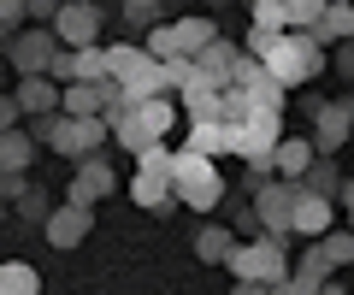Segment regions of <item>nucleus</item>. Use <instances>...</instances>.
<instances>
[{"mask_svg": "<svg viewBox=\"0 0 354 295\" xmlns=\"http://www.w3.org/2000/svg\"><path fill=\"white\" fill-rule=\"evenodd\" d=\"M230 142H236V160H248V166H272V154H278L283 142V113H272V106H254L242 124H230Z\"/></svg>", "mask_w": 354, "mask_h": 295, "instance_id": "423d86ee", "label": "nucleus"}, {"mask_svg": "<svg viewBox=\"0 0 354 295\" xmlns=\"http://www.w3.org/2000/svg\"><path fill=\"white\" fill-rule=\"evenodd\" d=\"M283 6H290V30H319L330 0H283Z\"/></svg>", "mask_w": 354, "mask_h": 295, "instance_id": "a878e982", "label": "nucleus"}, {"mask_svg": "<svg viewBox=\"0 0 354 295\" xmlns=\"http://www.w3.org/2000/svg\"><path fill=\"white\" fill-rule=\"evenodd\" d=\"M183 148H195V154H207V160L236 154V142H230V124H225V118H195L189 136H183Z\"/></svg>", "mask_w": 354, "mask_h": 295, "instance_id": "2eb2a0df", "label": "nucleus"}, {"mask_svg": "<svg viewBox=\"0 0 354 295\" xmlns=\"http://www.w3.org/2000/svg\"><path fill=\"white\" fill-rule=\"evenodd\" d=\"M88 231H95V207H83V201H65V207H53V213L41 218V236H48L53 248H83Z\"/></svg>", "mask_w": 354, "mask_h": 295, "instance_id": "1a4fd4ad", "label": "nucleus"}, {"mask_svg": "<svg viewBox=\"0 0 354 295\" xmlns=\"http://www.w3.org/2000/svg\"><path fill=\"white\" fill-rule=\"evenodd\" d=\"M195 65H201V77H213V83H230V77H236V65H242V53L230 48V41H207V48L195 53Z\"/></svg>", "mask_w": 354, "mask_h": 295, "instance_id": "a211bd4d", "label": "nucleus"}, {"mask_svg": "<svg viewBox=\"0 0 354 295\" xmlns=\"http://www.w3.org/2000/svg\"><path fill=\"white\" fill-rule=\"evenodd\" d=\"M65 189H71L65 201H83V207H95L101 195H113V189H118V178H113V166H106L101 154H88V160H77V178L65 183Z\"/></svg>", "mask_w": 354, "mask_h": 295, "instance_id": "f8f14e48", "label": "nucleus"}, {"mask_svg": "<svg viewBox=\"0 0 354 295\" xmlns=\"http://www.w3.org/2000/svg\"><path fill=\"white\" fill-rule=\"evenodd\" d=\"M36 136L65 160H88V154H101V142H113V124L106 118H65L59 113V118H41Z\"/></svg>", "mask_w": 354, "mask_h": 295, "instance_id": "20e7f679", "label": "nucleus"}, {"mask_svg": "<svg viewBox=\"0 0 354 295\" xmlns=\"http://www.w3.org/2000/svg\"><path fill=\"white\" fill-rule=\"evenodd\" d=\"M307 189H319V195L342 189V178H337V166H330V154H319V160H313V171H307Z\"/></svg>", "mask_w": 354, "mask_h": 295, "instance_id": "cd10ccee", "label": "nucleus"}, {"mask_svg": "<svg viewBox=\"0 0 354 295\" xmlns=\"http://www.w3.org/2000/svg\"><path fill=\"white\" fill-rule=\"evenodd\" d=\"M18 213H24V218H48L53 207L41 201V195H30V189H24V195H18Z\"/></svg>", "mask_w": 354, "mask_h": 295, "instance_id": "7c9ffc66", "label": "nucleus"}, {"mask_svg": "<svg viewBox=\"0 0 354 295\" xmlns=\"http://www.w3.org/2000/svg\"><path fill=\"white\" fill-rule=\"evenodd\" d=\"M153 12H160V0H124V18H142L153 30Z\"/></svg>", "mask_w": 354, "mask_h": 295, "instance_id": "c756f323", "label": "nucleus"}, {"mask_svg": "<svg viewBox=\"0 0 354 295\" xmlns=\"http://www.w3.org/2000/svg\"><path fill=\"white\" fill-rule=\"evenodd\" d=\"M59 53H65V41H59L53 24H30V30H18V36L6 41V59H12L18 77H53V59H59Z\"/></svg>", "mask_w": 354, "mask_h": 295, "instance_id": "0eeeda50", "label": "nucleus"}, {"mask_svg": "<svg viewBox=\"0 0 354 295\" xmlns=\"http://www.w3.org/2000/svg\"><path fill=\"white\" fill-rule=\"evenodd\" d=\"M53 30H59L65 48H95V36H101V6H88V0H65L59 18H53Z\"/></svg>", "mask_w": 354, "mask_h": 295, "instance_id": "9b49d317", "label": "nucleus"}, {"mask_svg": "<svg viewBox=\"0 0 354 295\" xmlns=\"http://www.w3.org/2000/svg\"><path fill=\"white\" fill-rule=\"evenodd\" d=\"M313 160H319V148H313L307 136H283V142H278V154H272V171L301 183L307 171H313Z\"/></svg>", "mask_w": 354, "mask_h": 295, "instance_id": "dca6fc26", "label": "nucleus"}, {"mask_svg": "<svg viewBox=\"0 0 354 295\" xmlns=\"http://www.w3.org/2000/svg\"><path fill=\"white\" fill-rule=\"evenodd\" d=\"M254 30L283 36V30H290V6H283V0H254Z\"/></svg>", "mask_w": 354, "mask_h": 295, "instance_id": "393cba45", "label": "nucleus"}, {"mask_svg": "<svg viewBox=\"0 0 354 295\" xmlns=\"http://www.w3.org/2000/svg\"><path fill=\"white\" fill-rule=\"evenodd\" d=\"M171 183H177V201L195 207V213H213V207L225 201V178H218V166L207 154H195V148H177Z\"/></svg>", "mask_w": 354, "mask_h": 295, "instance_id": "7ed1b4c3", "label": "nucleus"}, {"mask_svg": "<svg viewBox=\"0 0 354 295\" xmlns=\"http://www.w3.org/2000/svg\"><path fill=\"white\" fill-rule=\"evenodd\" d=\"M319 242H325V254L337 260V266H354V225H348V231H337V225H330Z\"/></svg>", "mask_w": 354, "mask_h": 295, "instance_id": "bb28decb", "label": "nucleus"}, {"mask_svg": "<svg viewBox=\"0 0 354 295\" xmlns=\"http://www.w3.org/2000/svg\"><path fill=\"white\" fill-rule=\"evenodd\" d=\"M313 36L325 41V48H330V41H354V0H330Z\"/></svg>", "mask_w": 354, "mask_h": 295, "instance_id": "6ab92c4d", "label": "nucleus"}, {"mask_svg": "<svg viewBox=\"0 0 354 295\" xmlns=\"http://www.w3.org/2000/svg\"><path fill=\"white\" fill-rule=\"evenodd\" d=\"M0 160H6V178H24L30 160H36V136H24V130H6V148H0Z\"/></svg>", "mask_w": 354, "mask_h": 295, "instance_id": "5701e85b", "label": "nucleus"}, {"mask_svg": "<svg viewBox=\"0 0 354 295\" xmlns=\"http://www.w3.org/2000/svg\"><path fill=\"white\" fill-rule=\"evenodd\" d=\"M65 0H30V24H53Z\"/></svg>", "mask_w": 354, "mask_h": 295, "instance_id": "c85d7f7f", "label": "nucleus"}, {"mask_svg": "<svg viewBox=\"0 0 354 295\" xmlns=\"http://www.w3.org/2000/svg\"><path fill=\"white\" fill-rule=\"evenodd\" d=\"M354 142V106L348 101H325L313 113V148L319 154H337V148H348Z\"/></svg>", "mask_w": 354, "mask_h": 295, "instance_id": "9d476101", "label": "nucleus"}, {"mask_svg": "<svg viewBox=\"0 0 354 295\" xmlns=\"http://www.w3.org/2000/svg\"><path fill=\"white\" fill-rule=\"evenodd\" d=\"M337 71H342V77H354V41H342V53H337Z\"/></svg>", "mask_w": 354, "mask_h": 295, "instance_id": "473e14b6", "label": "nucleus"}, {"mask_svg": "<svg viewBox=\"0 0 354 295\" xmlns=\"http://www.w3.org/2000/svg\"><path fill=\"white\" fill-rule=\"evenodd\" d=\"M177 195V183H171V171H153V166H136V178H130V201L136 207H165Z\"/></svg>", "mask_w": 354, "mask_h": 295, "instance_id": "f3484780", "label": "nucleus"}, {"mask_svg": "<svg viewBox=\"0 0 354 295\" xmlns=\"http://www.w3.org/2000/svg\"><path fill=\"white\" fill-rule=\"evenodd\" d=\"M248 53L272 65V77H278L283 89H301L307 77L325 71V41H319L313 30H283V36H272V30H248Z\"/></svg>", "mask_w": 354, "mask_h": 295, "instance_id": "f257e3e1", "label": "nucleus"}, {"mask_svg": "<svg viewBox=\"0 0 354 295\" xmlns=\"http://www.w3.org/2000/svg\"><path fill=\"white\" fill-rule=\"evenodd\" d=\"M295 195H301L295 178H272L254 189V218L266 225V236H295Z\"/></svg>", "mask_w": 354, "mask_h": 295, "instance_id": "6e6552de", "label": "nucleus"}, {"mask_svg": "<svg viewBox=\"0 0 354 295\" xmlns=\"http://www.w3.org/2000/svg\"><path fill=\"white\" fill-rule=\"evenodd\" d=\"M18 106H24L30 118H53L59 113V101H65V83L59 77H18Z\"/></svg>", "mask_w": 354, "mask_h": 295, "instance_id": "4468645a", "label": "nucleus"}, {"mask_svg": "<svg viewBox=\"0 0 354 295\" xmlns=\"http://www.w3.org/2000/svg\"><path fill=\"white\" fill-rule=\"evenodd\" d=\"M230 278L266 283V289H278L283 278H295V260H290V248H283V236H260V242L236 248V254H230Z\"/></svg>", "mask_w": 354, "mask_h": 295, "instance_id": "39448f33", "label": "nucleus"}, {"mask_svg": "<svg viewBox=\"0 0 354 295\" xmlns=\"http://www.w3.org/2000/svg\"><path fill=\"white\" fill-rule=\"evenodd\" d=\"M272 295H319V289H313V283H307V278H283V283H278V289H272Z\"/></svg>", "mask_w": 354, "mask_h": 295, "instance_id": "2f4dec72", "label": "nucleus"}, {"mask_svg": "<svg viewBox=\"0 0 354 295\" xmlns=\"http://www.w3.org/2000/svg\"><path fill=\"white\" fill-rule=\"evenodd\" d=\"M330 218H337V207H330V195H319V189H307V183H301V195H295V236H307V242H319V236L330 231Z\"/></svg>", "mask_w": 354, "mask_h": 295, "instance_id": "ddd939ff", "label": "nucleus"}, {"mask_svg": "<svg viewBox=\"0 0 354 295\" xmlns=\"http://www.w3.org/2000/svg\"><path fill=\"white\" fill-rule=\"evenodd\" d=\"M41 278L36 266H24V260H12V266H0V295H36Z\"/></svg>", "mask_w": 354, "mask_h": 295, "instance_id": "b1692460", "label": "nucleus"}, {"mask_svg": "<svg viewBox=\"0 0 354 295\" xmlns=\"http://www.w3.org/2000/svg\"><path fill=\"white\" fill-rule=\"evenodd\" d=\"M330 272H337V260L325 254V242H307V254L295 260V278H307L313 289H325V283H330Z\"/></svg>", "mask_w": 354, "mask_h": 295, "instance_id": "4be33fe9", "label": "nucleus"}, {"mask_svg": "<svg viewBox=\"0 0 354 295\" xmlns=\"http://www.w3.org/2000/svg\"><path fill=\"white\" fill-rule=\"evenodd\" d=\"M230 254H236V242H230V231H218V225H207V231H195V260H201V266H230Z\"/></svg>", "mask_w": 354, "mask_h": 295, "instance_id": "aec40b11", "label": "nucleus"}, {"mask_svg": "<svg viewBox=\"0 0 354 295\" xmlns=\"http://www.w3.org/2000/svg\"><path fill=\"white\" fill-rule=\"evenodd\" d=\"M136 113H142V124H148L153 142H165V136H171V124H177V101H171V95H153V101H142Z\"/></svg>", "mask_w": 354, "mask_h": 295, "instance_id": "412c9836", "label": "nucleus"}, {"mask_svg": "<svg viewBox=\"0 0 354 295\" xmlns=\"http://www.w3.org/2000/svg\"><path fill=\"white\" fill-rule=\"evenodd\" d=\"M342 207H348V225H354V183H342Z\"/></svg>", "mask_w": 354, "mask_h": 295, "instance_id": "72a5a7b5", "label": "nucleus"}, {"mask_svg": "<svg viewBox=\"0 0 354 295\" xmlns=\"http://www.w3.org/2000/svg\"><path fill=\"white\" fill-rule=\"evenodd\" d=\"M113 77L118 89H124V101H153V95H171V71H165V59H153L148 48H113Z\"/></svg>", "mask_w": 354, "mask_h": 295, "instance_id": "f03ea898", "label": "nucleus"}]
</instances>
